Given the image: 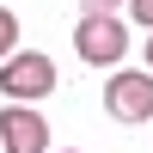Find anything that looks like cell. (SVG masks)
<instances>
[{
	"instance_id": "1",
	"label": "cell",
	"mask_w": 153,
	"mask_h": 153,
	"mask_svg": "<svg viewBox=\"0 0 153 153\" xmlns=\"http://www.w3.org/2000/svg\"><path fill=\"white\" fill-rule=\"evenodd\" d=\"M0 92H6L12 104L49 98V92H55V61H49L43 49H12V55L0 61Z\"/></svg>"
},
{
	"instance_id": "2",
	"label": "cell",
	"mask_w": 153,
	"mask_h": 153,
	"mask_svg": "<svg viewBox=\"0 0 153 153\" xmlns=\"http://www.w3.org/2000/svg\"><path fill=\"white\" fill-rule=\"evenodd\" d=\"M104 110L117 123H153V68H117L104 80Z\"/></svg>"
},
{
	"instance_id": "3",
	"label": "cell",
	"mask_w": 153,
	"mask_h": 153,
	"mask_svg": "<svg viewBox=\"0 0 153 153\" xmlns=\"http://www.w3.org/2000/svg\"><path fill=\"white\" fill-rule=\"evenodd\" d=\"M123 49H129V37H123V19L117 12H86L80 31H74V55L92 61V68H117Z\"/></svg>"
},
{
	"instance_id": "4",
	"label": "cell",
	"mask_w": 153,
	"mask_h": 153,
	"mask_svg": "<svg viewBox=\"0 0 153 153\" xmlns=\"http://www.w3.org/2000/svg\"><path fill=\"white\" fill-rule=\"evenodd\" d=\"M0 147L6 153H49V123L37 104H6L0 110Z\"/></svg>"
},
{
	"instance_id": "5",
	"label": "cell",
	"mask_w": 153,
	"mask_h": 153,
	"mask_svg": "<svg viewBox=\"0 0 153 153\" xmlns=\"http://www.w3.org/2000/svg\"><path fill=\"white\" fill-rule=\"evenodd\" d=\"M12 49H19V19H12L6 6H0V61H6Z\"/></svg>"
},
{
	"instance_id": "6",
	"label": "cell",
	"mask_w": 153,
	"mask_h": 153,
	"mask_svg": "<svg viewBox=\"0 0 153 153\" xmlns=\"http://www.w3.org/2000/svg\"><path fill=\"white\" fill-rule=\"evenodd\" d=\"M129 25H141V31H153V0H129Z\"/></svg>"
},
{
	"instance_id": "7",
	"label": "cell",
	"mask_w": 153,
	"mask_h": 153,
	"mask_svg": "<svg viewBox=\"0 0 153 153\" xmlns=\"http://www.w3.org/2000/svg\"><path fill=\"white\" fill-rule=\"evenodd\" d=\"M80 6H86V12H110L117 0H80Z\"/></svg>"
},
{
	"instance_id": "8",
	"label": "cell",
	"mask_w": 153,
	"mask_h": 153,
	"mask_svg": "<svg viewBox=\"0 0 153 153\" xmlns=\"http://www.w3.org/2000/svg\"><path fill=\"white\" fill-rule=\"evenodd\" d=\"M147 68H153V37H147Z\"/></svg>"
},
{
	"instance_id": "9",
	"label": "cell",
	"mask_w": 153,
	"mask_h": 153,
	"mask_svg": "<svg viewBox=\"0 0 153 153\" xmlns=\"http://www.w3.org/2000/svg\"><path fill=\"white\" fill-rule=\"evenodd\" d=\"M0 153H6V147H0Z\"/></svg>"
}]
</instances>
